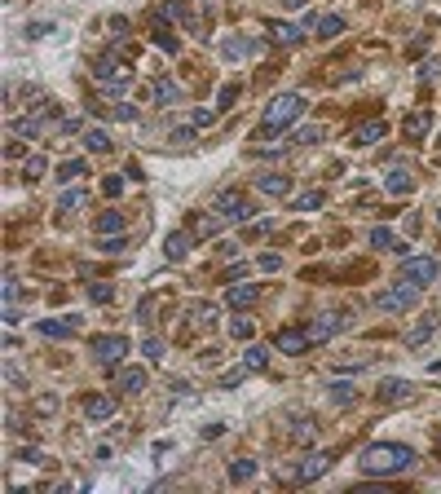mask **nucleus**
<instances>
[{
  "instance_id": "f257e3e1",
  "label": "nucleus",
  "mask_w": 441,
  "mask_h": 494,
  "mask_svg": "<svg viewBox=\"0 0 441 494\" xmlns=\"http://www.w3.org/2000/svg\"><path fill=\"white\" fill-rule=\"evenodd\" d=\"M357 468H362V477H402L415 468V450L402 441H375L362 450V459H357Z\"/></svg>"
},
{
  "instance_id": "f03ea898",
  "label": "nucleus",
  "mask_w": 441,
  "mask_h": 494,
  "mask_svg": "<svg viewBox=\"0 0 441 494\" xmlns=\"http://www.w3.org/2000/svg\"><path fill=\"white\" fill-rule=\"evenodd\" d=\"M93 84H98L102 93H128L133 89V67L128 62H119L115 53H106V58H98V62H93Z\"/></svg>"
},
{
  "instance_id": "7ed1b4c3",
  "label": "nucleus",
  "mask_w": 441,
  "mask_h": 494,
  "mask_svg": "<svg viewBox=\"0 0 441 494\" xmlns=\"http://www.w3.org/2000/svg\"><path fill=\"white\" fill-rule=\"evenodd\" d=\"M300 111H305V98H300V93H278V98H269L265 115H260V124H265V128H287L291 119H300Z\"/></svg>"
},
{
  "instance_id": "20e7f679",
  "label": "nucleus",
  "mask_w": 441,
  "mask_h": 494,
  "mask_svg": "<svg viewBox=\"0 0 441 494\" xmlns=\"http://www.w3.org/2000/svg\"><path fill=\"white\" fill-rule=\"evenodd\" d=\"M212 212H217L225 225H243V221H247V216H252L256 208H252V203H247L243 195H238V190H225V195H221L217 203H212Z\"/></svg>"
},
{
  "instance_id": "39448f33",
  "label": "nucleus",
  "mask_w": 441,
  "mask_h": 494,
  "mask_svg": "<svg viewBox=\"0 0 441 494\" xmlns=\"http://www.w3.org/2000/svg\"><path fill=\"white\" fill-rule=\"evenodd\" d=\"M415 300H420V283H397V287H388V292H379L375 296V305L384 309V313H397V309H415Z\"/></svg>"
},
{
  "instance_id": "423d86ee",
  "label": "nucleus",
  "mask_w": 441,
  "mask_h": 494,
  "mask_svg": "<svg viewBox=\"0 0 441 494\" xmlns=\"http://www.w3.org/2000/svg\"><path fill=\"white\" fill-rule=\"evenodd\" d=\"M331 468V455L327 450H309L296 468H282V481H318Z\"/></svg>"
},
{
  "instance_id": "0eeeda50",
  "label": "nucleus",
  "mask_w": 441,
  "mask_h": 494,
  "mask_svg": "<svg viewBox=\"0 0 441 494\" xmlns=\"http://www.w3.org/2000/svg\"><path fill=\"white\" fill-rule=\"evenodd\" d=\"M124 353H128L124 335H98V340H93V358H98L102 371H115L119 362H124Z\"/></svg>"
},
{
  "instance_id": "6e6552de",
  "label": "nucleus",
  "mask_w": 441,
  "mask_h": 494,
  "mask_svg": "<svg viewBox=\"0 0 441 494\" xmlns=\"http://www.w3.org/2000/svg\"><path fill=\"white\" fill-rule=\"evenodd\" d=\"M344 327H349L344 313H318V318L305 327V335H309V344H323V340H331V335H340Z\"/></svg>"
},
{
  "instance_id": "1a4fd4ad",
  "label": "nucleus",
  "mask_w": 441,
  "mask_h": 494,
  "mask_svg": "<svg viewBox=\"0 0 441 494\" xmlns=\"http://www.w3.org/2000/svg\"><path fill=\"white\" fill-rule=\"evenodd\" d=\"M402 274H406L411 283H437V256H406L402 261Z\"/></svg>"
},
{
  "instance_id": "9d476101",
  "label": "nucleus",
  "mask_w": 441,
  "mask_h": 494,
  "mask_svg": "<svg viewBox=\"0 0 441 494\" xmlns=\"http://www.w3.org/2000/svg\"><path fill=\"white\" fill-rule=\"evenodd\" d=\"M273 349H278V353H291V358H300L305 349H309V335H305L300 327H282L278 335H273Z\"/></svg>"
},
{
  "instance_id": "9b49d317",
  "label": "nucleus",
  "mask_w": 441,
  "mask_h": 494,
  "mask_svg": "<svg viewBox=\"0 0 441 494\" xmlns=\"http://www.w3.org/2000/svg\"><path fill=\"white\" fill-rule=\"evenodd\" d=\"M375 397H379V402H393V406H397V402H411V397H415V384H411V380H384V384L375 389Z\"/></svg>"
},
{
  "instance_id": "f8f14e48",
  "label": "nucleus",
  "mask_w": 441,
  "mask_h": 494,
  "mask_svg": "<svg viewBox=\"0 0 441 494\" xmlns=\"http://www.w3.org/2000/svg\"><path fill=\"white\" fill-rule=\"evenodd\" d=\"M115 384H119L124 397H137V393H146V371H141V367H124L115 376Z\"/></svg>"
},
{
  "instance_id": "ddd939ff",
  "label": "nucleus",
  "mask_w": 441,
  "mask_h": 494,
  "mask_svg": "<svg viewBox=\"0 0 441 494\" xmlns=\"http://www.w3.org/2000/svg\"><path fill=\"white\" fill-rule=\"evenodd\" d=\"M269 35L273 44H287V49H296V44L309 35V27H291V22H269Z\"/></svg>"
},
{
  "instance_id": "4468645a",
  "label": "nucleus",
  "mask_w": 441,
  "mask_h": 494,
  "mask_svg": "<svg viewBox=\"0 0 441 494\" xmlns=\"http://www.w3.org/2000/svg\"><path fill=\"white\" fill-rule=\"evenodd\" d=\"M256 300H260L256 283H234L230 292H225V305H234V309H247V305H256Z\"/></svg>"
},
{
  "instance_id": "2eb2a0df",
  "label": "nucleus",
  "mask_w": 441,
  "mask_h": 494,
  "mask_svg": "<svg viewBox=\"0 0 441 494\" xmlns=\"http://www.w3.org/2000/svg\"><path fill=\"white\" fill-rule=\"evenodd\" d=\"M353 146H375V141H384V124H379V119H366V124H357L353 128Z\"/></svg>"
},
{
  "instance_id": "dca6fc26",
  "label": "nucleus",
  "mask_w": 441,
  "mask_h": 494,
  "mask_svg": "<svg viewBox=\"0 0 441 494\" xmlns=\"http://www.w3.org/2000/svg\"><path fill=\"white\" fill-rule=\"evenodd\" d=\"M150 40L159 44V49H168V53L181 49V40L172 35V27H163V18H159V14H154V22H150Z\"/></svg>"
},
{
  "instance_id": "f3484780",
  "label": "nucleus",
  "mask_w": 441,
  "mask_h": 494,
  "mask_svg": "<svg viewBox=\"0 0 441 494\" xmlns=\"http://www.w3.org/2000/svg\"><path fill=\"white\" fill-rule=\"evenodd\" d=\"M84 415L98 424V419H111L115 415V402L111 397H102V393H93V397H84Z\"/></svg>"
},
{
  "instance_id": "a211bd4d",
  "label": "nucleus",
  "mask_w": 441,
  "mask_h": 494,
  "mask_svg": "<svg viewBox=\"0 0 441 494\" xmlns=\"http://www.w3.org/2000/svg\"><path fill=\"white\" fill-rule=\"evenodd\" d=\"M35 331H40L44 340H66V335L75 331V318H62V322H57V318H49V322H40Z\"/></svg>"
},
{
  "instance_id": "6ab92c4d",
  "label": "nucleus",
  "mask_w": 441,
  "mask_h": 494,
  "mask_svg": "<svg viewBox=\"0 0 441 494\" xmlns=\"http://www.w3.org/2000/svg\"><path fill=\"white\" fill-rule=\"evenodd\" d=\"M384 186H388V195H397V199H402V195H411V190H415V177L406 173V168H393Z\"/></svg>"
},
{
  "instance_id": "aec40b11",
  "label": "nucleus",
  "mask_w": 441,
  "mask_h": 494,
  "mask_svg": "<svg viewBox=\"0 0 441 494\" xmlns=\"http://www.w3.org/2000/svg\"><path fill=\"white\" fill-rule=\"evenodd\" d=\"M256 186L265 190V195H273V199H282L291 190V177H282V173H269V177H256Z\"/></svg>"
},
{
  "instance_id": "412c9836",
  "label": "nucleus",
  "mask_w": 441,
  "mask_h": 494,
  "mask_svg": "<svg viewBox=\"0 0 441 494\" xmlns=\"http://www.w3.org/2000/svg\"><path fill=\"white\" fill-rule=\"evenodd\" d=\"M186 252H190V234H186V230L168 234V243H163V256H168V261H181Z\"/></svg>"
},
{
  "instance_id": "4be33fe9",
  "label": "nucleus",
  "mask_w": 441,
  "mask_h": 494,
  "mask_svg": "<svg viewBox=\"0 0 441 494\" xmlns=\"http://www.w3.org/2000/svg\"><path fill=\"white\" fill-rule=\"evenodd\" d=\"M98 234H102V238L124 234V216H119V212H102V216H98Z\"/></svg>"
},
{
  "instance_id": "5701e85b",
  "label": "nucleus",
  "mask_w": 441,
  "mask_h": 494,
  "mask_svg": "<svg viewBox=\"0 0 441 494\" xmlns=\"http://www.w3.org/2000/svg\"><path fill=\"white\" fill-rule=\"evenodd\" d=\"M154 102H159V106H177V102H181V89L168 84V80H154Z\"/></svg>"
},
{
  "instance_id": "b1692460",
  "label": "nucleus",
  "mask_w": 441,
  "mask_h": 494,
  "mask_svg": "<svg viewBox=\"0 0 441 494\" xmlns=\"http://www.w3.org/2000/svg\"><path fill=\"white\" fill-rule=\"evenodd\" d=\"M252 49H256V40H243V35H230V40L221 44V53H225V58H247Z\"/></svg>"
},
{
  "instance_id": "393cba45",
  "label": "nucleus",
  "mask_w": 441,
  "mask_h": 494,
  "mask_svg": "<svg viewBox=\"0 0 441 494\" xmlns=\"http://www.w3.org/2000/svg\"><path fill=\"white\" fill-rule=\"evenodd\" d=\"M243 367H247V371H265V367H269V349H260V344H247V353H243Z\"/></svg>"
},
{
  "instance_id": "a878e982",
  "label": "nucleus",
  "mask_w": 441,
  "mask_h": 494,
  "mask_svg": "<svg viewBox=\"0 0 441 494\" xmlns=\"http://www.w3.org/2000/svg\"><path fill=\"white\" fill-rule=\"evenodd\" d=\"M84 146L93 155H106L111 150V137H106V128H84Z\"/></svg>"
},
{
  "instance_id": "bb28decb",
  "label": "nucleus",
  "mask_w": 441,
  "mask_h": 494,
  "mask_svg": "<svg viewBox=\"0 0 441 494\" xmlns=\"http://www.w3.org/2000/svg\"><path fill=\"white\" fill-rule=\"evenodd\" d=\"M327 397H331V402H336V406H353V397H357V393H353V384H349V380H336V384H331V393H327Z\"/></svg>"
},
{
  "instance_id": "cd10ccee",
  "label": "nucleus",
  "mask_w": 441,
  "mask_h": 494,
  "mask_svg": "<svg viewBox=\"0 0 441 494\" xmlns=\"http://www.w3.org/2000/svg\"><path fill=\"white\" fill-rule=\"evenodd\" d=\"M340 31H344V18H340V14H327V18H318V35H323V40H336Z\"/></svg>"
},
{
  "instance_id": "c85d7f7f",
  "label": "nucleus",
  "mask_w": 441,
  "mask_h": 494,
  "mask_svg": "<svg viewBox=\"0 0 441 494\" xmlns=\"http://www.w3.org/2000/svg\"><path fill=\"white\" fill-rule=\"evenodd\" d=\"M256 477V459H234L230 464V481L238 486V481H252Z\"/></svg>"
},
{
  "instance_id": "c756f323",
  "label": "nucleus",
  "mask_w": 441,
  "mask_h": 494,
  "mask_svg": "<svg viewBox=\"0 0 441 494\" xmlns=\"http://www.w3.org/2000/svg\"><path fill=\"white\" fill-rule=\"evenodd\" d=\"M433 331H437V313H428V318L420 322V327H415V331L406 335V344H424V340H428V335H433Z\"/></svg>"
},
{
  "instance_id": "7c9ffc66",
  "label": "nucleus",
  "mask_w": 441,
  "mask_h": 494,
  "mask_svg": "<svg viewBox=\"0 0 441 494\" xmlns=\"http://www.w3.org/2000/svg\"><path fill=\"white\" fill-rule=\"evenodd\" d=\"M428 124H433V119H428V111H415V115H406V137H424V132H428Z\"/></svg>"
},
{
  "instance_id": "2f4dec72",
  "label": "nucleus",
  "mask_w": 441,
  "mask_h": 494,
  "mask_svg": "<svg viewBox=\"0 0 441 494\" xmlns=\"http://www.w3.org/2000/svg\"><path fill=\"white\" fill-rule=\"evenodd\" d=\"M84 208V190H66V195H57V212H75Z\"/></svg>"
},
{
  "instance_id": "473e14b6",
  "label": "nucleus",
  "mask_w": 441,
  "mask_h": 494,
  "mask_svg": "<svg viewBox=\"0 0 441 494\" xmlns=\"http://www.w3.org/2000/svg\"><path fill=\"white\" fill-rule=\"evenodd\" d=\"M44 168H49V164H44L40 155H31V159H22V177H27V182H40Z\"/></svg>"
},
{
  "instance_id": "72a5a7b5",
  "label": "nucleus",
  "mask_w": 441,
  "mask_h": 494,
  "mask_svg": "<svg viewBox=\"0 0 441 494\" xmlns=\"http://www.w3.org/2000/svg\"><path fill=\"white\" fill-rule=\"evenodd\" d=\"M291 437H296V441H300V446H305V441H314V437H318V424H314V419H296V428H291Z\"/></svg>"
},
{
  "instance_id": "f704fd0d",
  "label": "nucleus",
  "mask_w": 441,
  "mask_h": 494,
  "mask_svg": "<svg viewBox=\"0 0 441 494\" xmlns=\"http://www.w3.org/2000/svg\"><path fill=\"white\" fill-rule=\"evenodd\" d=\"M230 331H234V340H252V335H256L252 318H234V322H230Z\"/></svg>"
},
{
  "instance_id": "c9c22d12",
  "label": "nucleus",
  "mask_w": 441,
  "mask_h": 494,
  "mask_svg": "<svg viewBox=\"0 0 441 494\" xmlns=\"http://www.w3.org/2000/svg\"><path fill=\"white\" fill-rule=\"evenodd\" d=\"M296 141H300V146H314V141H323V124H309V128H300V132H296Z\"/></svg>"
},
{
  "instance_id": "e433bc0d",
  "label": "nucleus",
  "mask_w": 441,
  "mask_h": 494,
  "mask_svg": "<svg viewBox=\"0 0 441 494\" xmlns=\"http://www.w3.org/2000/svg\"><path fill=\"white\" fill-rule=\"evenodd\" d=\"M371 247H397V243H393V230H388V225H375V230H371Z\"/></svg>"
},
{
  "instance_id": "4c0bfd02",
  "label": "nucleus",
  "mask_w": 441,
  "mask_h": 494,
  "mask_svg": "<svg viewBox=\"0 0 441 494\" xmlns=\"http://www.w3.org/2000/svg\"><path fill=\"white\" fill-rule=\"evenodd\" d=\"M111 119H119V124H137V106H111Z\"/></svg>"
},
{
  "instance_id": "58836bf2",
  "label": "nucleus",
  "mask_w": 441,
  "mask_h": 494,
  "mask_svg": "<svg viewBox=\"0 0 441 494\" xmlns=\"http://www.w3.org/2000/svg\"><path fill=\"white\" fill-rule=\"evenodd\" d=\"M168 141H172V146H177V150H186V146H195V128H172V137H168Z\"/></svg>"
},
{
  "instance_id": "ea45409f",
  "label": "nucleus",
  "mask_w": 441,
  "mask_h": 494,
  "mask_svg": "<svg viewBox=\"0 0 441 494\" xmlns=\"http://www.w3.org/2000/svg\"><path fill=\"white\" fill-rule=\"evenodd\" d=\"M111 296H115V292H111L106 283H93V287H89V300H98V305H111Z\"/></svg>"
},
{
  "instance_id": "a19ab883",
  "label": "nucleus",
  "mask_w": 441,
  "mask_h": 494,
  "mask_svg": "<svg viewBox=\"0 0 441 494\" xmlns=\"http://www.w3.org/2000/svg\"><path fill=\"white\" fill-rule=\"evenodd\" d=\"M53 411H57V397H53V393L35 397V415H53Z\"/></svg>"
},
{
  "instance_id": "79ce46f5",
  "label": "nucleus",
  "mask_w": 441,
  "mask_h": 494,
  "mask_svg": "<svg viewBox=\"0 0 441 494\" xmlns=\"http://www.w3.org/2000/svg\"><path fill=\"white\" fill-rule=\"evenodd\" d=\"M195 322H199V327H212V322H217V309H212V305H199V309H195Z\"/></svg>"
},
{
  "instance_id": "37998d69",
  "label": "nucleus",
  "mask_w": 441,
  "mask_h": 494,
  "mask_svg": "<svg viewBox=\"0 0 441 494\" xmlns=\"http://www.w3.org/2000/svg\"><path fill=\"white\" fill-rule=\"evenodd\" d=\"M296 208H300V212H314V208H323V195H300V199H296Z\"/></svg>"
},
{
  "instance_id": "c03bdc74",
  "label": "nucleus",
  "mask_w": 441,
  "mask_h": 494,
  "mask_svg": "<svg viewBox=\"0 0 441 494\" xmlns=\"http://www.w3.org/2000/svg\"><path fill=\"white\" fill-rule=\"evenodd\" d=\"M71 177H84V164H80V159H66L62 164V182H71Z\"/></svg>"
},
{
  "instance_id": "a18cd8bd",
  "label": "nucleus",
  "mask_w": 441,
  "mask_h": 494,
  "mask_svg": "<svg viewBox=\"0 0 441 494\" xmlns=\"http://www.w3.org/2000/svg\"><path fill=\"white\" fill-rule=\"evenodd\" d=\"M102 190H106V195H124V177H106V182H102Z\"/></svg>"
},
{
  "instance_id": "49530a36",
  "label": "nucleus",
  "mask_w": 441,
  "mask_h": 494,
  "mask_svg": "<svg viewBox=\"0 0 441 494\" xmlns=\"http://www.w3.org/2000/svg\"><path fill=\"white\" fill-rule=\"evenodd\" d=\"M437 71H441V62L433 58V62H424V67H420V80H424V84H433V80H437Z\"/></svg>"
},
{
  "instance_id": "de8ad7c7",
  "label": "nucleus",
  "mask_w": 441,
  "mask_h": 494,
  "mask_svg": "<svg viewBox=\"0 0 441 494\" xmlns=\"http://www.w3.org/2000/svg\"><path fill=\"white\" fill-rule=\"evenodd\" d=\"M208 124H217V111H204V106H199V111H195V128H208Z\"/></svg>"
},
{
  "instance_id": "09e8293b",
  "label": "nucleus",
  "mask_w": 441,
  "mask_h": 494,
  "mask_svg": "<svg viewBox=\"0 0 441 494\" xmlns=\"http://www.w3.org/2000/svg\"><path fill=\"white\" fill-rule=\"evenodd\" d=\"M5 305H18V279H14V274L5 279Z\"/></svg>"
},
{
  "instance_id": "8fccbe9b",
  "label": "nucleus",
  "mask_w": 441,
  "mask_h": 494,
  "mask_svg": "<svg viewBox=\"0 0 441 494\" xmlns=\"http://www.w3.org/2000/svg\"><path fill=\"white\" fill-rule=\"evenodd\" d=\"M146 358H150V362H163V344L154 340V335H150V340H146Z\"/></svg>"
},
{
  "instance_id": "3c124183",
  "label": "nucleus",
  "mask_w": 441,
  "mask_h": 494,
  "mask_svg": "<svg viewBox=\"0 0 441 494\" xmlns=\"http://www.w3.org/2000/svg\"><path fill=\"white\" fill-rule=\"evenodd\" d=\"M18 459H27V464H40L44 455H40V446H22V450H18Z\"/></svg>"
},
{
  "instance_id": "603ef678",
  "label": "nucleus",
  "mask_w": 441,
  "mask_h": 494,
  "mask_svg": "<svg viewBox=\"0 0 441 494\" xmlns=\"http://www.w3.org/2000/svg\"><path fill=\"white\" fill-rule=\"evenodd\" d=\"M53 27H49V22H31V27H27V40H40V35H49Z\"/></svg>"
},
{
  "instance_id": "864d4df0",
  "label": "nucleus",
  "mask_w": 441,
  "mask_h": 494,
  "mask_svg": "<svg viewBox=\"0 0 441 494\" xmlns=\"http://www.w3.org/2000/svg\"><path fill=\"white\" fill-rule=\"evenodd\" d=\"M98 247L106 252V256H115V252H119V247H124V238H119V234H115V238H102V243H98Z\"/></svg>"
},
{
  "instance_id": "5fc2aeb1",
  "label": "nucleus",
  "mask_w": 441,
  "mask_h": 494,
  "mask_svg": "<svg viewBox=\"0 0 441 494\" xmlns=\"http://www.w3.org/2000/svg\"><path fill=\"white\" fill-rule=\"evenodd\" d=\"M5 384H9V389H22V371L9 367V371H5Z\"/></svg>"
},
{
  "instance_id": "6e6d98bb",
  "label": "nucleus",
  "mask_w": 441,
  "mask_h": 494,
  "mask_svg": "<svg viewBox=\"0 0 441 494\" xmlns=\"http://www.w3.org/2000/svg\"><path fill=\"white\" fill-rule=\"evenodd\" d=\"M278 265H282V261L273 256V252H265V256H260V270H269V274H273V270H278Z\"/></svg>"
},
{
  "instance_id": "4d7b16f0",
  "label": "nucleus",
  "mask_w": 441,
  "mask_h": 494,
  "mask_svg": "<svg viewBox=\"0 0 441 494\" xmlns=\"http://www.w3.org/2000/svg\"><path fill=\"white\" fill-rule=\"evenodd\" d=\"M234 98H238V89H234V84H225V89H221V98H217V102H221V106H230Z\"/></svg>"
},
{
  "instance_id": "13d9d810",
  "label": "nucleus",
  "mask_w": 441,
  "mask_h": 494,
  "mask_svg": "<svg viewBox=\"0 0 441 494\" xmlns=\"http://www.w3.org/2000/svg\"><path fill=\"white\" fill-rule=\"evenodd\" d=\"M437 221H441V212H437Z\"/></svg>"
}]
</instances>
